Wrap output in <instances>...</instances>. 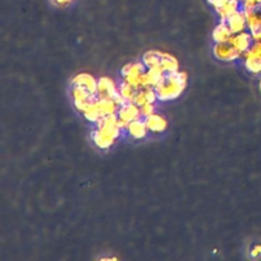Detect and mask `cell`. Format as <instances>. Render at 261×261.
Instances as JSON below:
<instances>
[{
  "label": "cell",
  "mask_w": 261,
  "mask_h": 261,
  "mask_svg": "<svg viewBox=\"0 0 261 261\" xmlns=\"http://www.w3.org/2000/svg\"><path fill=\"white\" fill-rule=\"evenodd\" d=\"M187 85V73L172 71L163 74L161 81L155 87L157 98L163 101L172 100L178 97Z\"/></svg>",
  "instance_id": "obj_1"
},
{
  "label": "cell",
  "mask_w": 261,
  "mask_h": 261,
  "mask_svg": "<svg viewBox=\"0 0 261 261\" xmlns=\"http://www.w3.org/2000/svg\"><path fill=\"white\" fill-rule=\"evenodd\" d=\"M97 94L99 98H109L115 101L117 105H122L125 102H127L119 93V90H117L114 82L106 76H103L99 79L97 82Z\"/></svg>",
  "instance_id": "obj_2"
},
{
  "label": "cell",
  "mask_w": 261,
  "mask_h": 261,
  "mask_svg": "<svg viewBox=\"0 0 261 261\" xmlns=\"http://www.w3.org/2000/svg\"><path fill=\"white\" fill-rule=\"evenodd\" d=\"M72 97L75 107L81 111H86L88 108H90L96 101V95L89 92L87 89L73 86L72 89Z\"/></svg>",
  "instance_id": "obj_3"
},
{
  "label": "cell",
  "mask_w": 261,
  "mask_h": 261,
  "mask_svg": "<svg viewBox=\"0 0 261 261\" xmlns=\"http://www.w3.org/2000/svg\"><path fill=\"white\" fill-rule=\"evenodd\" d=\"M141 115V110L138 108V105H136L134 102H125L124 104L120 105V108L118 110V117L119 119L130 122L133 120L139 119Z\"/></svg>",
  "instance_id": "obj_4"
},
{
  "label": "cell",
  "mask_w": 261,
  "mask_h": 261,
  "mask_svg": "<svg viewBox=\"0 0 261 261\" xmlns=\"http://www.w3.org/2000/svg\"><path fill=\"white\" fill-rule=\"evenodd\" d=\"M72 85L87 89L92 94H97V82L89 73H79L72 79Z\"/></svg>",
  "instance_id": "obj_5"
},
{
  "label": "cell",
  "mask_w": 261,
  "mask_h": 261,
  "mask_svg": "<svg viewBox=\"0 0 261 261\" xmlns=\"http://www.w3.org/2000/svg\"><path fill=\"white\" fill-rule=\"evenodd\" d=\"M145 123H146L148 129L155 132V133H161L167 126L166 120L162 116L155 114V113L147 116L145 119Z\"/></svg>",
  "instance_id": "obj_6"
},
{
  "label": "cell",
  "mask_w": 261,
  "mask_h": 261,
  "mask_svg": "<svg viewBox=\"0 0 261 261\" xmlns=\"http://www.w3.org/2000/svg\"><path fill=\"white\" fill-rule=\"evenodd\" d=\"M178 68V62L175 57L170 55L169 53L162 52L161 53V61H160V69L163 72H172L176 71Z\"/></svg>",
  "instance_id": "obj_7"
},
{
  "label": "cell",
  "mask_w": 261,
  "mask_h": 261,
  "mask_svg": "<svg viewBox=\"0 0 261 261\" xmlns=\"http://www.w3.org/2000/svg\"><path fill=\"white\" fill-rule=\"evenodd\" d=\"M126 128L128 129L130 136L136 139H143L146 136L148 129L145 121H141L140 119L130 121Z\"/></svg>",
  "instance_id": "obj_8"
},
{
  "label": "cell",
  "mask_w": 261,
  "mask_h": 261,
  "mask_svg": "<svg viewBox=\"0 0 261 261\" xmlns=\"http://www.w3.org/2000/svg\"><path fill=\"white\" fill-rule=\"evenodd\" d=\"M115 139L113 138H110L106 135H104L103 133H101L99 129L95 130L93 133V141L94 143L101 149H106V148H109L113 142H114Z\"/></svg>",
  "instance_id": "obj_9"
},
{
  "label": "cell",
  "mask_w": 261,
  "mask_h": 261,
  "mask_svg": "<svg viewBox=\"0 0 261 261\" xmlns=\"http://www.w3.org/2000/svg\"><path fill=\"white\" fill-rule=\"evenodd\" d=\"M145 72V66L142 63H129L123 66L122 73L125 76L127 75H138Z\"/></svg>",
  "instance_id": "obj_10"
},
{
  "label": "cell",
  "mask_w": 261,
  "mask_h": 261,
  "mask_svg": "<svg viewBox=\"0 0 261 261\" xmlns=\"http://www.w3.org/2000/svg\"><path fill=\"white\" fill-rule=\"evenodd\" d=\"M119 93L120 95L127 101V102H133L134 101V98H135V88L132 87L129 84H127L126 82L122 83L120 85V88H119Z\"/></svg>",
  "instance_id": "obj_11"
},
{
  "label": "cell",
  "mask_w": 261,
  "mask_h": 261,
  "mask_svg": "<svg viewBox=\"0 0 261 261\" xmlns=\"http://www.w3.org/2000/svg\"><path fill=\"white\" fill-rule=\"evenodd\" d=\"M229 36V31H228V28L224 24H220L218 25L214 32H213V38L216 42H219V43H222V42H225L226 39L228 38Z\"/></svg>",
  "instance_id": "obj_12"
},
{
  "label": "cell",
  "mask_w": 261,
  "mask_h": 261,
  "mask_svg": "<svg viewBox=\"0 0 261 261\" xmlns=\"http://www.w3.org/2000/svg\"><path fill=\"white\" fill-rule=\"evenodd\" d=\"M136 105L138 106H143L145 105L147 102V99H146V96H145V92L144 91H141L139 93H136L135 95V98H134V101H133Z\"/></svg>",
  "instance_id": "obj_13"
},
{
  "label": "cell",
  "mask_w": 261,
  "mask_h": 261,
  "mask_svg": "<svg viewBox=\"0 0 261 261\" xmlns=\"http://www.w3.org/2000/svg\"><path fill=\"white\" fill-rule=\"evenodd\" d=\"M140 110H141V115H144L145 117L154 113V107H153L152 103H146L145 105L141 106Z\"/></svg>",
  "instance_id": "obj_14"
},
{
  "label": "cell",
  "mask_w": 261,
  "mask_h": 261,
  "mask_svg": "<svg viewBox=\"0 0 261 261\" xmlns=\"http://www.w3.org/2000/svg\"><path fill=\"white\" fill-rule=\"evenodd\" d=\"M145 92V96H146V99H147V102L148 103H153L157 97V94H156V91L154 92L152 89L150 88H146V90H144Z\"/></svg>",
  "instance_id": "obj_15"
},
{
  "label": "cell",
  "mask_w": 261,
  "mask_h": 261,
  "mask_svg": "<svg viewBox=\"0 0 261 261\" xmlns=\"http://www.w3.org/2000/svg\"><path fill=\"white\" fill-rule=\"evenodd\" d=\"M55 4H57V5H65V4H67V3H69L70 1H72V0H52Z\"/></svg>",
  "instance_id": "obj_16"
}]
</instances>
